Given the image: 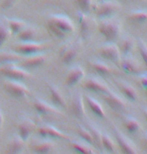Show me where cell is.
I'll use <instances>...</instances> for the list:
<instances>
[{
  "mask_svg": "<svg viewBox=\"0 0 147 154\" xmlns=\"http://www.w3.org/2000/svg\"><path fill=\"white\" fill-rule=\"evenodd\" d=\"M47 27L52 34L58 38H64L66 34L72 33L75 27L71 19L62 14H53L48 18Z\"/></svg>",
  "mask_w": 147,
  "mask_h": 154,
  "instance_id": "1",
  "label": "cell"
},
{
  "mask_svg": "<svg viewBox=\"0 0 147 154\" xmlns=\"http://www.w3.org/2000/svg\"><path fill=\"white\" fill-rule=\"evenodd\" d=\"M0 74L4 76L6 79L17 80V81H25L32 78V74L28 70L23 67L17 66V63L7 64V65H0Z\"/></svg>",
  "mask_w": 147,
  "mask_h": 154,
  "instance_id": "2",
  "label": "cell"
},
{
  "mask_svg": "<svg viewBox=\"0 0 147 154\" xmlns=\"http://www.w3.org/2000/svg\"><path fill=\"white\" fill-rule=\"evenodd\" d=\"M98 24V30L107 42H113L118 38L121 31V26L118 21L105 18Z\"/></svg>",
  "mask_w": 147,
  "mask_h": 154,
  "instance_id": "3",
  "label": "cell"
},
{
  "mask_svg": "<svg viewBox=\"0 0 147 154\" xmlns=\"http://www.w3.org/2000/svg\"><path fill=\"white\" fill-rule=\"evenodd\" d=\"M4 89L7 93L16 99H22L30 95V90L22 81L6 79L4 82Z\"/></svg>",
  "mask_w": 147,
  "mask_h": 154,
  "instance_id": "4",
  "label": "cell"
},
{
  "mask_svg": "<svg viewBox=\"0 0 147 154\" xmlns=\"http://www.w3.org/2000/svg\"><path fill=\"white\" fill-rule=\"evenodd\" d=\"M46 45L43 42H38V41H29V42H21L20 44L15 46L14 51H16L17 53L25 56H29V55L39 53L45 50Z\"/></svg>",
  "mask_w": 147,
  "mask_h": 154,
  "instance_id": "5",
  "label": "cell"
},
{
  "mask_svg": "<svg viewBox=\"0 0 147 154\" xmlns=\"http://www.w3.org/2000/svg\"><path fill=\"white\" fill-rule=\"evenodd\" d=\"M99 55L105 59L111 61L113 63L119 64L121 60V52L120 49L115 43L108 42L107 44L103 45L99 49Z\"/></svg>",
  "mask_w": 147,
  "mask_h": 154,
  "instance_id": "6",
  "label": "cell"
},
{
  "mask_svg": "<svg viewBox=\"0 0 147 154\" xmlns=\"http://www.w3.org/2000/svg\"><path fill=\"white\" fill-rule=\"evenodd\" d=\"M36 132L41 138H53V139H66L70 140V137L59 129L55 128L50 124H44L36 128Z\"/></svg>",
  "mask_w": 147,
  "mask_h": 154,
  "instance_id": "7",
  "label": "cell"
},
{
  "mask_svg": "<svg viewBox=\"0 0 147 154\" xmlns=\"http://www.w3.org/2000/svg\"><path fill=\"white\" fill-rule=\"evenodd\" d=\"M47 59H48V56L42 51V52H39V53L29 55L25 59L23 58V60L20 61V63H21V67H23V68L26 70H29V69L39 68V67L43 66L45 62L47 61Z\"/></svg>",
  "mask_w": 147,
  "mask_h": 154,
  "instance_id": "8",
  "label": "cell"
},
{
  "mask_svg": "<svg viewBox=\"0 0 147 154\" xmlns=\"http://www.w3.org/2000/svg\"><path fill=\"white\" fill-rule=\"evenodd\" d=\"M78 55V44L74 42L65 43L60 48V57L64 64H71Z\"/></svg>",
  "mask_w": 147,
  "mask_h": 154,
  "instance_id": "9",
  "label": "cell"
},
{
  "mask_svg": "<svg viewBox=\"0 0 147 154\" xmlns=\"http://www.w3.org/2000/svg\"><path fill=\"white\" fill-rule=\"evenodd\" d=\"M33 106L36 112L40 115L49 116V115H61L62 113L55 105H51L40 98H35L33 101Z\"/></svg>",
  "mask_w": 147,
  "mask_h": 154,
  "instance_id": "10",
  "label": "cell"
},
{
  "mask_svg": "<svg viewBox=\"0 0 147 154\" xmlns=\"http://www.w3.org/2000/svg\"><path fill=\"white\" fill-rule=\"evenodd\" d=\"M104 100L107 103L110 108L115 110V111H123L126 108V103L125 101L122 99L120 96H118L117 94L114 93L113 91H111L109 89L106 93L103 94Z\"/></svg>",
  "mask_w": 147,
  "mask_h": 154,
  "instance_id": "11",
  "label": "cell"
},
{
  "mask_svg": "<svg viewBox=\"0 0 147 154\" xmlns=\"http://www.w3.org/2000/svg\"><path fill=\"white\" fill-rule=\"evenodd\" d=\"M36 129V123L29 117H23L18 123V135L23 140H27Z\"/></svg>",
  "mask_w": 147,
  "mask_h": 154,
  "instance_id": "12",
  "label": "cell"
},
{
  "mask_svg": "<svg viewBox=\"0 0 147 154\" xmlns=\"http://www.w3.org/2000/svg\"><path fill=\"white\" fill-rule=\"evenodd\" d=\"M77 16H78L79 28H80V34L84 39H86L89 37L91 32H92L93 21L89 16H87L86 13H84L82 11L78 12Z\"/></svg>",
  "mask_w": 147,
  "mask_h": 154,
  "instance_id": "13",
  "label": "cell"
},
{
  "mask_svg": "<svg viewBox=\"0 0 147 154\" xmlns=\"http://www.w3.org/2000/svg\"><path fill=\"white\" fill-rule=\"evenodd\" d=\"M113 130H114V134L116 137V140L118 142L119 148L121 149V151L123 153H137V149L135 145L131 142V141L128 139V138L125 136V135L118 130L116 127H113Z\"/></svg>",
  "mask_w": 147,
  "mask_h": 154,
  "instance_id": "14",
  "label": "cell"
},
{
  "mask_svg": "<svg viewBox=\"0 0 147 154\" xmlns=\"http://www.w3.org/2000/svg\"><path fill=\"white\" fill-rule=\"evenodd\" d=\"M117 10V5L115 3L111 2L110 0H105L98 6L95 10V14L100 19L110 18Z\"/></svg>",
  "mask_w": 147,
  "mask_h": 154,
  "instance_id": "15",
  "label": "cell"
},
{
  "mask_svg": "<svg viewBox=\"0 0 147 154\" xmlns=\"http://www.w3.org/2000/svg\"><path fill=\"white\" fill-rule=\"evenodd\" d=\"M82 87L88 91L95 92V93H101V94L106 93V92L109 90V87L105 84V83L100 81L99 79H96V78L86 79L85 82L83 83V85H82Z\"/></svg>",
  "mask_w": 147,
  "mask_h": 154,
  "instance_id": "16",
  "label": "cell"
},
{
  "mask_svg": "<svg viewBox=\"0 0 147 154\" xmlns=\"http://www.w3.org/2000/svg\"><path fill=\"white\" fill-rule=\"evenodd\" d=\"M120 67L125 73L127 74H140L142 72V69L140 67L139 63L136 60L132 59V58H124V59L120 60Z\"/></svg>",
  "mask_w": 147,
  "mask_h": 154,
  "instance_id": "17",
  "label": "cell"
},
{
  "mask_svg": "<svg viewBox=\"0 0 147 154\" xmlns=\"http://www.w3.org/2000/svg\"><path fill=\"white\" fill-rule=\"evenodd\" d=\"M47 86L49 92H50V96L52 102H53V105H55L56 107H60V108H65L66 101L64 99L63 94L60 91V89L56 85H54L53 83H47Z\"/></svg>",
  "mask_w": 147,
  "mask_h": 154,
  "instance_id": "18",
  "label": "cell"
},
{
  "mask_svg": "<svg viewBox=\"0 0 147 154\" xmlns=\"http://www.w3.org/2000/svg\"><path fill=\"white\" fill-rule=\"evenodd\" d=\"M71 111L76 117L82 118L85 115V107L83 95L81 93H76L71 101Z\"/></svg>",
  "mask_w": 147,
  "mask_h": 154,
  "instance_id": "19",
  "label": "cell"
},
{
  "mask_svg": "<svg viewBox=\"0 0 147 154\" xmlns=\"http://www.w3.org/2000/svg\"><path fill=\"white\" fill-rule=\"evenodd\" d=\"M84 76H85V72L82 67L80 66L73 67L69 71L68 76L66 78V85L69 86V87L75 86L84 78Z\"/></svg>",
  "mask_w": 147,
  "mask_h": 154,
  "instance_id": "20",
  "label": "cell"
},
{
  "mask_svg": "<svg viewBox=\"0 0 147 154\" xmlns=\"http://www.w3.org/2000/svg\"><path fill=\"white\" fill-rule=\"evenodd\" d=\"M24 56L16 51H2L0 52V65L19 63L23 60Z\"/></svg>",
  "mask_w": 147,
  "mask_h": 154,
  "instance_id": "21",
  "label": "cell"
},
{
  "mask_svg": "<svg viewBox=\"0 0 147 154\" xmlns=\"http://www.w3.org/2000/svg\"><path fill=\"white\" fill-rule=\"evenodd\" d=\"M55 146L53 142L49 140H40L35 141L34 143L31 144V151L38 154H44V153H50L54 150Z\"/></svg>",
  "mask_w": 147,
  "mask_h": 154,
  "instance_id": "22",
  "label": "cell"
},
{
  "mask_svg": "<svg viewBox=\"0 0 147 154\" xmlns=\"http://www.w3.org/2000/svg\"><path fill=\"white\" fill-rule=\"evenodd\" d=\"M18 39L21 42H29V41H36V38L38 36V30L36 27L31 25H26V27L21 30L17 34Z\"/></svg>",
  "mask_w": 147,
  "mask_h": 154,
  "instance_id": "23",
  "label": "cell"
},
{
  "mask_svg": "<svg viewBox=\"0 0 147 154\" xmlns=\"http://www.w3.org/2000/svg\"><path fill=\"white\" fill-rule=\"evenodd\" d=\"M25 149V140H23L19 135L12 137L7 146V153H22Z\"/></svg>",
  "mask_w": 147,
  "mask_h": 154,
  "instance_id": "24",
  "label": "cell"
},
{
  "mask_svg": "<svg viewBox=\"0 0 147 154\" xmlns=\"http://www.w3.org/2000/svg\"><path fill=\"white\" fill-rule=\"evenodd\" d=\"M84 98H85V101H86L88 107H89V109L91 110V112H92L94 115L102 119L105 118V112H104L102 106L100 105V103L98 102V101H96L94 98L89 96V95H85Z\"/></svg>",
  "mask_w": 147,
  "mask_h": 154,
  "instance_id": "25",
  "label": "cell"
},
{
  "mask_svg": "<svg viewBox=\"0 0 147 154\" xmlns=\"http://www.w3.org/2000/svg\"><path fill=\"white\" fill-rule=\"evenodd\" d=\"M70 146L71 148L74 150L75 152L78 153H85V154H91V153H95V149L94 146L90 145L87 142H81V141H76L72 140L70 142Z\"/></svg>",
  "mask_w": 147,
  "mask_h": 154,
  "instance_id": "26",
  "label": "cell"
},
{
  "mask_svg": "<svg viewBox=\"0 0 147 154\" xmlns=\"http://www.w3.org/2000/svg\"><path fill=\"white\" fill-rule=\"evenodd\" d=\"M6 21H7L10 31L13 35H17L27 25L25 21L20 19H15V18H6Z\"/></svg>",
  "mask_w": 147,
  "mask_h": 154,
  "instance_id": "27",
  "label": "cell"
},
{
  "mask_svg": "<svg viewBox=\"0 0 147 154\" xmlns=\"http://www.w3.org/2000/svg\"><path fill=\"white\" fill-rule=\"evenodd\" d=\"M90 65L93 68L94 71L99 75L105 76V75L111 74V73L113 72L112 69L110 68L106 63L101 62V61H92V62H90Z\"/></svg>",
  "mask_w": 147,
  "mask_h": 154,
  "instance_id": "28",
  "label": "cell"
},
{
  "mask_svg": "<svg viewBox=\"0 0 147 154\" xmlns=\"http://www.w3.org/2000/svg\"><path fill=\"white\" fill-rule=\"evenodd\" d=\"M119 88H120L122 93L126 96L127 99H129L131 101L137 100L138 94H137V91L135 90V88L132 87L131 85L127 84V83H120V84H119Z\"/></svg>",
  "mask_w": 147,
  "mask_h": 154,
  "instance_id": "29",
  "label": "cell"
},
{
  "mask_svg": "<svg viewBox=\"0 0 147 154\" xmlns=\"http://www.w3.org/2000/svg\"><path fill=\"white\" fill-rule=\"evenodd\" d=\"M12 33L9 28V25L6 19H3L0 21V47L10 38Z\"/></svg>",
  "mask_w": 147,
  "mask_h": 154,
  "instance_id": "30",
  "label": "cell"
},
{
  "mask_svg": "<svg viewBox=\"0 0 147 154\" xmlns=\"http://www.w3.org/2000/svg\"><path fill=\"white\" fill-rule=\"evenodd\" d=\"M87 128L89 129L90 133H91V135H92L94 146L101 149L102 148V132H101L99 129L94 125H89Z\"/></svg>",
  "mask_w": 147,
  "mask_h": 154,
  "instance_id": "31",
  "label": "cell"
},
{
  "mask_svg": "<svg viewBox=\"0 0 147 154\" xmlns=\"http://www.w3.org/2000/svg\"><path fill=\"white\" fill-rule=\"evenodd\" d=\"M129 19L136 23H143L147 21V10L139 9V10L132 11L129 14Z\"/></svg>",
  "mask_w": 147,
  "mask_h": 154,
  "instance_id": "32",
  "label": "cell"
},
{
  "mask_svg": "<svg viewBox=\"0 0 147 154\" xmlns=\"http://www.w3.org/2000/svg\"><path fill=\"white\" fill-rule=\"evenodd\" d=\"M125 127H126V130L129 133L134 134L139 130L141 125H140V123L137 119L129 117V118H126V120H125Z\"/></svg>",
  "mask_w": 147,
  "mask_h": 154,
  "instance_id": "33",
  "label": "cell"
},
{
  "mask_svg": "<svg viewBox=\"0 0 147 154\" xmlns=\"http://www.w3.org/2000/svg\"><path fill=\"white\" fill-rule=\"evenodd\" d=\"M77 132H78V135L80 136V138H82L85 142H87L88 144H90V145L94 146L93 138H92V135H91V133H90L89 129L84 127V126L79 125L78 128H77Z\"/></svg>",
  "mask_w": 147,
  "mask_h": 154,
  "instance_id": "34",
  "label": "cell"
},
{
  "mask_svg": "<svg viewBox=\"0 0 147 154\" xmlns=\"http://www.w3.org/2000/svg\"><path fill=\"white\" fill-rule=\"evenodd\" d=\"M134 47V41L133 39H131L129 37H126L123 39V41L121 42V45L119 49H120V52L123 53L124 55H128L132 51V49Z\"/></svg>",
  "mask_w": 147,
  "mask_h": 154,
  "instance_id": "35",
  "label": "cell"
},
{
  "mask_svg": "<svg viewBox=\"0 0 147 154\" xmlns=\"http://www.w3.org/2000/svg\"><path fill=\"white\" fill-rule=\"evenodd\" d=\"M102 147L108 152H114L115 146L112 139L106 133H102Z\"/></svg>",
  "mask_w": 147,
  "mask_h": 154,
  "instance_id": "36",
  "label": "cell"
},
{
  "mask_svg": "<svg viewBox=\"0 0 147 154\" xmlns=\"http://www.w3.org/2000/svg\"><path fill=\"white\" fill-rule=\"evenodd\" d=\"M75 2L80 11L84 13H88L93 6V0H75Z\"/></svg>",
  "mask_w": 147,
  "mask_h": 154,
  "instance_id": "37",
  "label": "cell"
},
{
  "mask_svg": "<svg viewBox=\"0 0 147 154\" xmlns=\"http://www.w3.org/2000/svg\"><path fill=\"white\" fill-rule=\"evenodd\" d=\"M138 47H139L140 54H141L142 60L147 68V45L144 43V41H142V40L139 39L138 40Z\"/></svg>",
  "mask_w": 147,
  "mask_h": 154,
  "instance_id": "38",
  "label": "cell"
},
{
  "mask_svg": "<svg viewBox=\"0 0 147 154\" xmlns=\"http://www.w3.org/2000/svg\"><path fill=\"white\" fill-rule=\"evenodd\" d=\"M19 0H2L1 1V8L3 10H7V9L12 8L15 4H17Z\"/></svg>",
  "mask_w": 147,
  "mask_h": 154,
  "instance_id": "39",
  "label": "cell"
},
{
  "mask_svg": "<svg viewBox=\"0 0 147 154\" xmlns=\"http://www.w3.org/2000/svg\"><path fill=\"white\" fill-rule=\"evenodd\" d=\"M140 82L144 88H147V73H140Z\"/></svg>",
  "mask_w": 147,
  "mask_h": 154,
  "instance_id": "40",
  "label": "cell"
},
{
  "mask_svg": "<svg viewBox=\"0 0 147 154\" xmlns=\"http://www.w3.org/2000/svg\"><path fill=\"white\" fill-rule=\"evenodd\" d=\"M3 120H4V118H3V112H2V110L0 109V134H1V129H2V125H3Z\"/></svg>",
  "mask_w": 147,
  "mask_h": 154,
  "instance_id": "41",
  "label": "cell"
},
{
  "mask_svg": "<svg viewBox=\"0 0 147 154\" xmlns=\"http://www.w3.org/2000/svg\"><path fill=\"white\" fill-rule=\"evenodd\" d=\"M143 114H144V117H145V119L147 121V110H143Z\"/></svg>",
  "mask_w": 147,
  "mask_h": 154,
  "instance_id": "42",
  "label": "cell"
},
{
  "mask_svg": "<svg viewBox=\"0 0 147 154\" xmlns=\"http://www.w3.org/2000/svg\"><path fill=\"white\" fill-rule=\"evenodd\" d=\"M145 141H146V144H147V134H146V137H145Z\"/></svg>",
  "mask_w": 147,
  "mask_h": 154,
  "instance_id": "43",
  "label": "cell"
},
{
  "mask_svg": "<svg viewBox=\"0 0 147 154\" xmlns=\"http://www.w3.org/2000/svg\"><path fill=\"white\" fill-rule=\"evenodd\" d=\"M145 90H146V95H147V88H145Z\"/></svg>",
  "mask_w": 147,
  "mask_h": 154,
  "instance_id": "44",
  "label": "cell"
},
{
  "mask_svg": "<svg viewBox=\"0 0 147 154\" xmlns=\"http://www.w3.org/2000/svg\"><path fill=\"white\" fill-rule=\"evenodd\" d=\"M102 1H105V0H102Z\"/></svg>",
  "mask_w": 147,
  "mask_h": 154,
  "instance_id": "45",
  "label": "cell"
}]
</instances>
